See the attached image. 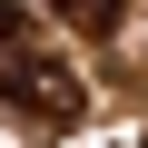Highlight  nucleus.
Returning <instances> with one entry per match:
<instances>
[{"mask_svg": "<svg viewBox=\"0 0 148 148\" xmlns=\"http://www.w3.org/2000/svg\"><path fill=\"white\" fill-rule=\"evenodd\" d=\"M0 109L30 119V128H69L89 99H79V69L49 59V49H0Z\"/></svg>", "mask_w": 148, "mask_h": 148, "instance_id": "nucleus-1", "label": "nucleus"}, {"mask_svg": "<svg viewBox=\"0 0 148 148\" xmlns=\"http://www.w3.org/2000/svg\"><path fill=\"white\" fill-rule=\"evenodd\" d=\"M49 10H59V20H79V30H109L128 0H49Z\"/></svg>", "mask_w": 148, "mask_h": 148, "instance_id": "nucleus-2", "label": "nucleus"}, {"mask_svg": "<svg viewBox=\"0 0 148 148\" xmlns=\"http://www.w3.org/2000/svg\"><path fill=\"white\" fill-rule=\"evenodd\" d=\"M10 40H20V10H10V0H0V49H10Z\"/></svg>", "mask_w": 148, "mask_h": 148, "instance_id": "nucleus-3", "label": "nucleus"}, {"mask_svg": "<svg viewBox=\"0 0 148 148\" xmlns=\"http://www.w3.org/2000/svg\"><path fill=\"white\" fill-rule=\"evenodd\" d=\"M138 148H148V138H138Z\"/></svg>", "mask_w": 148, "mask_h": 148, "instance_id": "nucleus-4", "label": "nucleus"}]
</instances>
